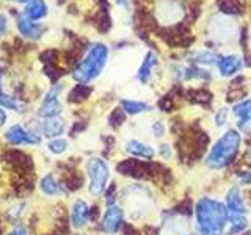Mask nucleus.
Segmentation results:
<instances>
[{
  "label": "nucleus",
  "mask_w": 251,
  "mask_h": 235,
  "mask_svg": "<svg viewBox=\"0 0 251 235\" xmlns=\"http://www.w3.org/2000/svg\"><path fill=\"white\" fill-rule=\"evenodd\" d=\"M243 235H251V232H247V234H243Z\"/></svg>",
  "instance_id": "nucleus-35"
},
{
  "label": "nucleus",
  "mask_w": 251,
  "mask_h": 235,
  "mask_svg": "<svg viewBox=\"0 0 251 235\" xmlns=\"http://www.w3.org/2000/svg\"><path fill=\"white\" fill-rule=\"evenodd\" d=\"M155 63H157L155 55L152 52H149L145 57L143 63H141L140 70H138V80L141 83H146L149 80V77H151V74H152V68H154Z\"/></svg>",
  "instance_id": "nucleus-13"
},
{
  "label": "nucleus",
  "mask_w": 251,
  "mask_h": 235,
  "mask_svg": "<svg viewBox=\"0 0 251 235\" xmlns=\"http://www.w3.org/2000/svg\"><path fill=\"white\" fill-rule=\"evenodd\" d=\"M226 115H227L226 108H222V110H220V112L217 113V116H215V124H217V127H222V125H225V122H226Z\"/></svg>",
  "instance_id": "nucleus-28"
},
{
  "label": "nucleus",
  "mask_w": 251,
  "mask_h": 235,
  "mask_svg": "<svg viewBox=\"0 0 251 235\" xmlns=\"http://www.w3.org/2000/svg\"><path fill=\"white\" fill-rule=\"evenodd\" d=\"M102 231L107 234H116L123 226V210L116 206H110L102 218Z\"/></svg>",
  "instance_id": "nucleus-5"
},
{
  "label": "nucleus",
  "mask_w": 251,
  "mask_h": 235,
  "mask_svg": "<svg viewBox=\"0 0 251 235\" xmlns=\"http://www.w3.org/2000/svg\"><path fill=\"white\" fill-rule=\"evenodd\" d=\"M240 180H242L243 184H250V182H251V172H248L247 176H243V177H242Z\"/></svg>",
  "instance_id": "nucleus-31"
},
{
  "label": "nucleus",
  "mask_w": 251,
  "mask_h": 235,
  "mask_svg": "<svg viewBox=\"0 0 251 235\" xmlns=\"http://www.w3.org/2000/svg\"><path fill=\"white\" fill-rule=\"evenodd\" d=\"M123 107L129 115H138L149 110V105L145 102H135V100H123Z\"/></svg>",
  "instance_id": "nucleus-18"
},
{
  "label": "nucleus",
  "mask_w": 251,
  "mask_h": 235,
  "mask_svg": "<svg viewBox=\"0 0 251 235\" xmlns=\"http://www.w3.org/2000/svg\"><path fill=\"white\" fill-rule=\"evenodd\" d=\"M46 13V6L43 5V2H36L33 6L28 8V14L31 18H39V16H43Z\"/></svg>",
  "instance_id": "nucleus-25"
},
{
  "label": "nucleus",
  "mask_w": 251,
  "mask_h": 235,
  "mask_svg": "<svg viewBox=\"0 0 251 235\" xmlns=\"http://www.w3.org/2000/svg\"><path fill=\"white\" fill-rule=\"evenodd\" d=\"M5 138L10 141L11 144H22V143L35 144V143H39V138L36 135L25 132L22 127H19V125H14V127H11L10 130H8Z\"/></svg>",
  "instance_id": "nucleus-7"
},
{
  "label": "nucleus",
  "mask_w": 251,
  "mask_h": 235,
  "mask_svg": "<svg viewBox=\"0 0 251 235\" xmlns=\"http://www.w3.org/2000/svg\"><path fill=\"white\" fill-rule=\"evenodd\" d=\"M73 226L75 229H82V227L86 224V221L90 219V209L83 201H75L74 207H73Z\"/></svg>",
  "instance_id": "nucleus-10"
},
{
  "label": "nucleus",
  "mask_w": 251,
  "mask_h": 235,
  "mask_svg": "<svg viewBox=\"0 0 251 235\" xmlns=\"http://www.w3.org/2000/svg\"><path fill=\"white\" fill-rule=\"evenodd\" d=\"M193 60L198 61V63H206V65H210V63H214L217 60V57L210 52H200V53L195 55Z\"/></svg>",
  "instance_id": "nucleus-24"
},
{
  "label": "nucleus",
  "mask_w": 251,
  "mask_h": 235,
  "mask_svg": "<svg viewBox=\"0 0 251 235\" xmlns=\"http://www.w3.org/2000/svg\"><path fill=\"white\" fill-rule=\"evenodd\" d=\"M116 2L120 5H123V6H127V0H116Z\"/></svg>",
  "instance_id": "nucleus-33"
},
{
  "label": "nucleus",
  "mask_w": 251,
  "mask_h": 235,
  "mask_svg": "<svg viewBox=\"0 0 251 235\" xmlns=\"http://www.w3.org/2000/svg\"><path fill=\"white\" fill-rule=\"evenodd\" d=\"M227 223V210L222 202L202 198L196 206L198 235H220Z\"/></svg>",
  "instance_id": "nucleus-1"
},
{
  "label": "nucleus",
  "mask_w": 251,
  "mask_h": 235,
  "mask_svg": "<svg viewBox=\"0 0 251 235\" xmlns=\"http://www.w3.org/2000/svg\"><path fill=\"white\" fill-rule=\"evenodd\" d=\"M124 119H126V115L121 108L113 110V113L110 115V124H112L113 127H120V125L124 122Z\"/></svg>",
  "instance_id": "nucleus-23"
},
{
  "label": "nucleus",
  "mask_w": 251,
  "mask_h": 235,
  "mask_svg": "<svg viewBox=\"0 0 251 235\" xmlns=\"http://www.w3.org/2000/svg\"><path fill=\"white\" fill-rule=\"evenodd\" d=\"M82 177L78 176V174H74L73 177H69L66 180V187L69 188V190H77V188H80L82 187Z\"/></svg>",
  "instance_id": "nucleus-26"
},
{
  "label": "nucleus",
  "mask_w": 251,
  "mask_h": 235,
  "mask_svg": "<svg viewBox=\"0 0 251 235\" xmlns=\"http://www.w3.org/2000/svg\"><path fill=\"white\" fill-rule=\"evenodd\" d=\"M240 141L242 138L235 130L226 132L214 144V147L210 149V152L207 155V166L214 169H220L226 166V164L235 157V154H237L240 147Z\"/></svg>",
  "instance_id": "nucleus-2"
},
{
  "label": "nucleus",
  "mask_w": 251,
  "mask_h": 235,
  "mask_svg": "<svg viewBox=\"0 0 251 235\" xmlns=\"http://www.w3.org/2000/svg\"><path fill=\"white\" fill-rule=\"evenodd\" d=\"M162 147H163V149H162V155H163V157H170V155H171L170 147H168V146H165V144H163Z\"/></svg>",
  "instance_id": "nucleus-30"
},
{
  "label": "nucleus",
  "mask_w": 251,
  "mask_h": 235,
  "mask_svg": "<svg viewBox=\"0 0 251 235\" xmlns=\"http://www.w3.org/2000/svg\"><path fill=\"white\" fill-rule=\"evenodd\" d=\"M44 133L46 137L49 138H55V137H60L63 130H65V122L61 119H55V118H50V119H47L44 122Z\"/></svg>",
  "instance_id": "nucleus-14"
},
{
  "label": "nucleus",
  "mask_w": 251,
  "mask_h": 235,
  "mask_svg": "<svg viewBox=\"0 0 251 235\" xmlns=\"http://www.w3.org/2000/svg\"><path fill=\"white\" fill-rule=\"evenodd\" d=\"M242 68V60L237 55H229V57H222L218 60V69L223 75H232Z\"/></svg>",
  "instance_id": "nucleus-11"
},
{
  "label": "nucleus",
  "mask_w": 251,
  "mask_h": 235,
  "mask_svg": "<svg viewBox=\"0 0 251 235\" xmlns=\"http://www.w3.org/2000/svg\"><path fill=\"white\" fill-rule=\"evenodd\" d=\"M107 53H108V50L104 44L94 46L90 50L88 57H86L80 63V66L77 68L75 77L78 80H91V78H96L100 74L102 68L105 66Z\"/></svg>",
  "instance_id": "nucleus-3"
},
{
  "label": "nucleus",
  "mask_w": 251,
  "mask_h": 235,
  "mask_svg": "<svg viewBox=\"0 0 251 235\" xmlns=\"http://www.w3.org/2000/svg\"><path fill=\"white\" fill-rule=\"evenodd\" d=\"M68 149V141L66 140H53L49 143V151L53 154H63Z\"/></svg>",
  "instance_id": "nucleus-22"
},
{
  "label": "nucleus",
  "mask_w": 251,
  "mask_h": 235,
  "mask_svg": "<svg viewBox=\"0 0 251 235\" xmlns=\"http://www.w3.org/2000/svg\"><path fill=\"white\" fill-rule=\"evenodd\" d=\"M220 11L225 14H240L243 13V5L240 0H217Z\"/></svg>",
  "instance_id": "nucleus-15"
},
{
  "label": "nucleus",
  "mask_w": 251,
  "mask_h": 235,
  "mask_svg": "<svg viewBox=\"0 0 251 235\" xmlns=\"http://www.w3.org/2000/svg\"><path fill=\"white\" fill-rule=\"evenodd\" d=\"M10 235H25L22 231H14V232H11Z\"/></svg>",
  "instance_id": "nucleus-34"
},
{
  "label": "nucleus",
  "mask_w": 251,
  "mask_h": 235,
  "mask_svg": "<svg viewBox=\"0 0 251 235\" xmlns=\"http://www.w3.org/2000/svg\"><path fill=\"white\" fill-rule=\"evenodd\" d=\"M234 115L239 118V127L243 132L251 130V99L235 105Z\"/></svg>",
  "instance_id": "nucleus-9"
},
{
  "label": "nucleus",
  "mask_w": 251,
  "mask_h": 235,
  "mask_svg": "<svg viewBox=\"0 0 251 235\" xmlns=\"http://www.w3.org/2000/svg\"><path fill=\"white\" fill-rule=\"evenodd\" d=\"M160 235H190V232H188L187 218L180 216V215L170 216L167 221H165Z\"/></svg>",
  "instance_id": "nucleus-6"
},
{
  "label": "nucleus",
  "mask_w": 251,
  "mask_h": 235,
  "mask_svg": "<svg viewBox=\"0 0 251 235\" xmlns=\"http://www.w3.org/2000/svg\"><path fill=\"white\" fill-rule=\"evenodd\" d=\"M5 119H6L5 112H3V110H0V125H2V124L5 122Z\"/></svg>",
  "instance_id": "nucleus-32"
},
{
  "label": "nucleus",
  "mask_w": 251,
  "mask_h": 235,
  "mask_svg": "<svg viewBox=\"0 0 251 235\" xmlns=\"http://www.w3.org/2000/svg\"><path fill=\"white\" fill-rule=\"evenodd\" d=\"M86 171L90 177V191L93 194H100L105 190L110 176L107 163L100 159H91L86 164Z\"/></svg>",
  "instance_id": "nucleus-4"
},
{
  "label": "nucleus",
  "mask_w": 251,
  "mask_h": 235,
  "mask_svg": "<svg viewBox=\"0 0 251 235\" xmlns=\"http://www.w3.org/2000/svg\"><path fill=\"white\" fill-rule=\"evenodd\" d=\"M226 204H227V212H229V215H245L247 213V207H245V204H243L239 188L232 187L231 190L227 191Z\"/></svg>",
  "instance_id": "nucleus-8"
},
{
  "label": "nucleus",
  "mask_w": 251,
  "mask_h": 235,
  "mask_svg": "<svg viewBox=\"0 0 251 235\" xmlns=\"http://www.w3.org/2000/svg\"><path fill=\"white\" fill-rule=\"evenodd\" d=\"M229 224H231L229 234H239L245 229L248 221L243 215H229Z\"/></svg>",
  "instance_id": "nucleus-20"
},
{
  "label": "nucleus",
  "mask_w": 251,
  "mask_h": 235,
  "mask_svg": "<svg viewBox=\"0 0 251 235\" xmlns=\"http://www.w3.org/2000/svg\"><path fill=\"white\" fill-rule=\"evenodd\" d=\"M152 132H154V135L155 137H162L163 135V125L160 122H154L152 125Z\"/></svg>",
  "instance_id": "nucleus-29"
},
{
  "label": "nucleus",
  "mask_w": 251,
  "mask_h": 235,
  "mask_svg": "<svg viewBox=\"0 0 251 235\" xmlns=\"http://www.w3.org/2000/svg\"><path fill=\"white\" fill-rule=\"evenodd\" d=\"M90 93H91V88L90 86H86V85H77L75 88L71 91L69 94V100L71 102H80L83 99H86L90 96Z\"/></svg>",
  "instance_id": "nucleus-21"
},
{
  "label": "nucleus",
  "mask_w": 251,
  "mask_h": 235,
  "mask_svg": "<svg viewBox=\"0 0 251 235\" xmlns=\"http://www.w3.org/2000/svg\"><path fill=\"white\" fill-rule=\"evenodd\" d=\"M159 107H160V110H163V112H170V110L173 108V100H171V97L170 96L162 97L160 102H159Z\"/></svg>",
  "instance_id": "nucleus-27"
},
{
  "label": "nucleus",
  "mask_w": 251,
  "mask_h": 235,
  "mask_svg": "<svg viewBox=\"0 0 251 235\" xmlns=\"http://www.w3.org/2000/svg\"><path fill=\"white\" fill-rule=\"evenodd\" d=\"M127 151L133 155H137V157H141V159H152L155 151H154V147H151L149 144H145V143H141V141H137V140H132L127 143Z\"/></svg>",
  "instance_id": "nucleus-12"
},
{
  "label": "nucleus",
  "mask_w": 251,
  "mask_h": 235,
  "mask_svg": "<svg viewBox=\"0 0 251 235\" xmlns=\"http://www.w3.org/2000/svg\"><path fill=\"white\" fill-rule=\"evenodd\" d=\"M188 99H190V102H193V104H201V105H207L209 102L212 100V94L207 91V90H192L190 93H188Z\"/></svg>",
  "instance_id": "nucleus-17"
},
{
  "label": "nucleus",
  "mask_w": 251,
  "mask_h": 235,
  "mask_svg": "<svg viewBox=\"0 0 251 235\" xmlns=\"http://www.w3.org/2000/svg\"><path fill=\"white\" fill-rule=\"evenodd\" d=\"M41 190H43V193L44 194H47V196H53V194H58L60 191H61V188H60V185L57 184V180H55L52 176H46L43 180H41Z\"/></svg>",
  "instance_id": "nucleus-16"
},
{
  "label": "nucleus",
  "mask_w": 251,
  "mask_h": 235,
  "mask_svg": "<svg viewBox=\"0 0 251 235\" xmlns=\"http://www.w3.org/2000/svg\"><path fill=\"white\" fill-rule=\"evenodd\" d=\"M60 104L57 99H46L44 105L41 108V112H39V115L41 116H47V118H53L55 115L60 113Z\"/></svg>",
  "instance_id": "nucleus-19"
}]
</instances>
